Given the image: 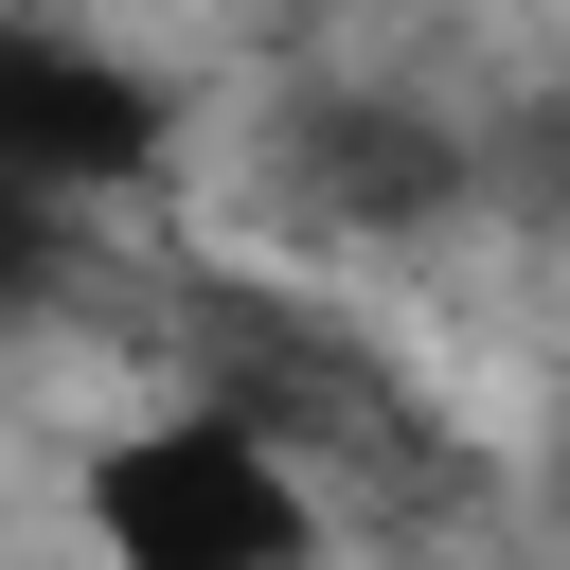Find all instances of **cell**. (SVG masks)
Here are the masks:
<instances>
[{
	"label": "cell",
	"instance_id": "obj_3",
	"mask_svg": "<svg viewBox=\"0 0 570 570\" xmlns=\"http://www.w3.org/2000/svg\"><path fill=\"white\" fill-rule=\"evenodd\" d=\"M53 232H71V196H36V178L0 160V303H18V285H53Z\"/></svg>",
	"mask_w": 570,
	"mask_h": 570
},
{
	"label": "cell",
	"instance_id": "obj_2",
	"mask_svg": "<svg viewBox=\"0 0 570 570\" xmlns=\"http://www.w3.org/2000/svg\"><path fill=\"white\" fill-rule=\"evenodd\" d=\"M160 142H178V89L142 53L71 36V18H0V160L36 196H125V178H160Z\"/></svg>",
	"mask_w": 570,
	"mask_h": 570
},
{
	"label": "cell",
	"instance_id": "obj_1",
	"mask_svg": "<svg viewBox=\"0 0 570 570\" xmlns=\"http://www.w3.org/2000/svg\"><path fill=\"white\" fill-rule=\"evenodd\" d=\"M89 552L107 570H338V499L249 410H160L89 445Z\"/></svg>",
	"mask_w": 570,
	"mask_h": 570
},
{
	"label": "cell",
	"instance_id": "obj_4",
	"mask_svg": "<svg viewBox=\"0 0 570 570\" xmlns=\"http://www.w3.org/2000/svg\"><path fill=\"white\" fill-rule=\"evenodd\" d=\"M552 499H570V428H552Z\"/></svg>",
	"mask_w": 570,
	"mask_h": 570
}]
</instances>
